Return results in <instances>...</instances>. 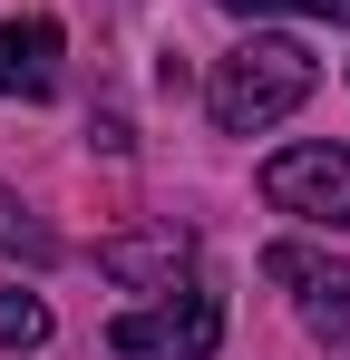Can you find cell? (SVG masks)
<instances>
[{
	"instance_id": "cell-1",
	"label": "cell",
	"mask_w": 350,
	"mask_h": 360,
	"mask_svg": "<svg viewBox=\"0 0 350 360\" xmlns=\"http://www.w3.org/2000/svg\"><path fill=\"white\" fill-rule=\"evenodd\" d=\"M302 98H311V49H302V39H273V30H253L243 49H224L214 78H205V108H214L224 136H263V127H283Z\"/></svg>"
},
{
	"instance_id": "cell-2",
	"label": "cell",
	"mask_w": 350,
	"mask_h": 360,
	"mask_svg": "<svg viewBox=\"0 0 350 360\" xmlns=\"http://www.w3.org/2000/svg\"><path fill=\"white\" fill-rule=\"evenodd\" d=\"M108 351L117 360H214V351H224V302L205 292V283H175L166 302L117 311Z\"/></svg>"
},
{
	"instance_id": "cell-3",
	"label": "cell",
	"mask_w": 350,
	"mask_h": 360,
	"mask_svg": "<svg viewBox=\"0 0 350 360\" xmlns=\"http://www.w3.org/2000/svg\"><path fill=\"white\" fill-rule=\"evenodd\" d=\"M263 205L321 224V234H350V146H283L263 166Z\"/></svg>"
},
{
	"instance_id": "cell-4",
	"label": "cell",
	"mask_w": 350,
	"mask_h": 360,
	"mask_svg": "<svg viewBox=\"0 0 350 360\" xmlns=\"http://www.w3.org/2000/svg\"><path fill=\"white\" fill-rule=\"evenodd\" d=\"M263 273L292 292V311H302L321 341H341V331H350V263L311 253V243H273V253H263Z\"/></svg>"
},
{
	"instance_id": "cell-5",
	"label": "cell",
	"mask_w": 350,
	"mask_h": 360,
	"mask_svg": "<svg viewBox=\"0 0 350 360\" xmlns=\"http://www.w3.org/2000/svg\"><path fill=\"white\" fill-rule=\"evenodd\" d=\"M98 273L127 283V292H175L195 273V234L185 224H136V234H108L98 243Z\"/></svg>"
},
{
	"instance_id": "cell-6",
	"label": "cell",
	"mask_w": 350,
	"mask_h": 360,
	"mask_svg": "<svg viewBox=\"0 0 350 360\" xmlns=\"http://www.w3.org/2000/svg\"><path fill=\"white\" fill-rule=\"evenodd\" d=\"M58 78H68V39H58V20H0V98H58Z\"/></svg>"
},
{
	"instance_id": "cell-7",
	"label": "cell",
	"mask_w": 350,
	"mask_h": 360,
	"mask_svg": "<svg viewBox=\"0 0 350 360\" xmlns=\"http://www.w3.org/2000/svg\"><path fill=\"white\" fill-rule=\"evenodd\" d=\"M0 253H20L30 273H49V263H58V234L20 205V195H10V185H0Z\"/></svg>"
},
{
	"instance_id": "cell-8",
	"label": "cell",
	"mask_w": 350,
	"mask_h": 360,
	"mask_svg": "<svg viewBox=\"0 0 350 360\" xmlns=\"http://www.w3.org/2000/svg\"><path fill=\"white\" fill-rule=\"evenodd\" d=\"M39 341H49V302L0 283V351H39Z\"/></svg>"
},
{
	"instance_id": "cell-9",
	"label": "cell",
	"mask_w": 350,
	"mask_h": 360,
	"mask_svg": "<svg viewBox=\"0 0 350 360\" xmlns=\"http://www.w3.org/2000/svg\"><path fill=\"white\" fill-rule=\"evenodd\" d=\"M233 20H331V30H350V0H224Z\"/></svg>"
}]
</instances>
